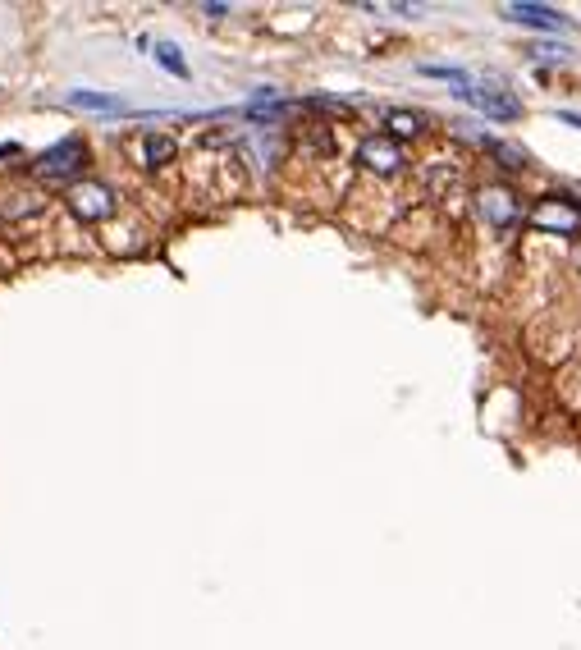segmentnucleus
Returning a JSON list of instances; mask_svg holds the SVG:
<instances>
[{
    "label": "nucleus",
    "mask_w": 581,
    "mask_h": 650,
    "mask_svg": "<svg viewBox=\"0 0 581 650\" xmlns=\"http://www.w3.org/2000/svg\"><path fill=\"white\" fill-rule=\"evenodd\" d=\"M83 165H87L83 138H60L37 156V174L42 179H74V174H83Z\"/></svg>",
    "instance_id": "1"
},
{
    "label": "nucleus",
    "mask_w": 581,
    "mask_h": 650,
    "mask_svg": "<svg viewBox=\"0 0 581 650\" xmlns=\"http://www.w3.org/2000/svg\"><path fill=\"white\" fill-rule=\"evenodd\" d=\"M458 97L467 101V106L485 110L490 120H517L522 115V101L513 97V92H504V87H481V83H463L458 87Z\"/></svg>",
    "instance_id": "2"
},
{
    "label": "nucleus",
    "mask_w": 581,
    "mask_h": 650,
    "mask_svg": "<svg viewBox=\"0 0 581 650\" xmlns=\"http://www.w3.org/2000/svg\"><path fill=\"white\" fill-rule=\"evenodd\" d=\"M531 225L545 229V234H577L581 229V206L572 197H545L531 211Z\"/></svg>",
    "instance_id": "3"
},
{
    "label": "nucleus",
    "mask_w": 581,
    "mask_h": 650,
    "mask_svg": "<svg viewBox=\"0 0 581 650\" xmlns=\"http://www.w3.org/2000/svg\"><path fill=\"white\" fill-rule=\"evenodd\" d=\"M69 211H74L78 220H106L110 211H115V193H110L101 179H83V184L69 188Z\"/></svg>",
    "instance_id": "4"
},
{
    "label": "nucleus",
    "mask_w": 581,
    "mask_h": 650,
    "mask_svg": "<svg viewBox=\"0 0 581 650\" xmlns=\"http://www.w3.org/2000/svg\"><path fill=\"white\" fill-rule=\"evenodd\" d=\"M504 19L522 23V28H540V33H568L572 19L554 5H531V0H517V5H504Z\"/></svg>",
    "instance_id": "5"
},
{
    "label": "nucleus",
    "mask_w": 581,
    "mask_h": 650,
    "mask_svg": "<svg viewBox=\"0 0 581 650\" xmlns=\"http://www.w3.org/2000/svg\"><path fill=\"white\" fill-rule=\"evenodd\" d=\"M357 165H366L371 174H399L403 165V147L394 138H385V133H376V138H366L362 147H357Z\"/></svg>",
    "instance_id": "6"
},
{
    "label": "nucleus",
    "mask_w": 581,
    "mask_h": 650,
    "mask_svg": "<svg viewBox=\"0 0 581 650\" xmlns=\"http://www.w3.org/2000/svg\"><path fill=\"white\" fill-rule=\"evenodd\" d=\"M476 206H481V216L490 220L495 229H513L517 216H522V202H517L513 188H481V197H476Z\"/></svg>",
    "instance_id": "7"
},
{
    "label": "nucleus",
    "mask_w": 581,
    "mask_h": 650,
    "mask_svg": "<svg viewBox=\"0 0 581 650\" xmlns=\"http://www.w3.org/2000/svg\"><path fill=\"white\" fill-rule=\"evenodd\" d=\"M385 129L389 138H417L426 129V115H417V110H385Z\"/></svg>",
    "instance_id": "8"
},
{
    "label": "nucleus",
    "mask_w": 581,
    "mask_h": 650,
    "mask_svg": "<svg viewBox=\"0 0 581 650\" xmlns=\"http://www.w3.org/2000/svg\"><path fill=\"white\" fill-rule=\"evenodd\" d=\"M174 152H179V147H174V138H165V133H147V138H142V161H147L151 170H156V165H170Z\"/></svg>",
    "instance_id": "9"
},
{
    "label": "nucleus",
    "mask_w": 581,
    "mask_h": 650,
    "mask_svg": "<svg viewBox=\"0 0 581 650\" xmlns=\"http://www.w3.org/2000/svg\"><path fill=\"white\" fill-rule=\"evenodd\" d=\"M151 51H156V65L170 69L174 78H188V74H193V69H188V60H183V51H179L174 42H165V37H161L156 46H151Z\"/></svg>",
    "instance_id": "10"
},
{
    "label": "nucleus",
    "mask_w": 581,
    "mask_h": 650,
    "mask_svg": "<svg viewBox=\"0 0 581 650\" xmlns=\"http://www.w3.org/2000/svg\"><path fill=\"white\" fill-rule=\"evenodd\" d=\"M69 101H74V106H83V110H101V115L124 110V106H119V97H110V92H87V87H83V92H74Z\"/></svg>",
    "instance_id": "11"
},
{
    "label": "nucleus",
    "mask_w": 581,
    "mask_h": 650,
    "mask_svg": "<svg viewBox=\"0 0 581 650\" xmlns=\"http://www.w3.org/2000/svg\"><path fill=\"white\" fill-rule=\"evenodd\" d=\"M490 152H495V161L504 165V170H527V152L522 147H513V142H485Z\"/></svg>",
    "instance_id": "12"
},
{
    "label": "nucleus",
    "mask_w": 581,
    "mask_h": 650,
    "mask_svg": "<svg viewBox=\"0 0 581 650\" xmlns=\"http://www.w3.org/2000/svg\"><path fill=\"white\" fill-rule=\"evenodd\" d=\"M536 55H540V60H563L568 51H563V46H536Z\"/></svg>",
    "instance_id": "13"
},
{
    "label": "nucleus",
    "mask_w": 581,
    "mask_h": 650,
    "mask_svg": "<svg viewBox=\"0 0 581 650\" xmlns=\"http://www.w3.org/2000/svg\"><path fill=\"white\" fill-rule=\"evenodd\" d=\"M14 156H19V147H14V142H0V161H14Z\"/></svg>",
    "instance_id": "14"
}]
</instances>
